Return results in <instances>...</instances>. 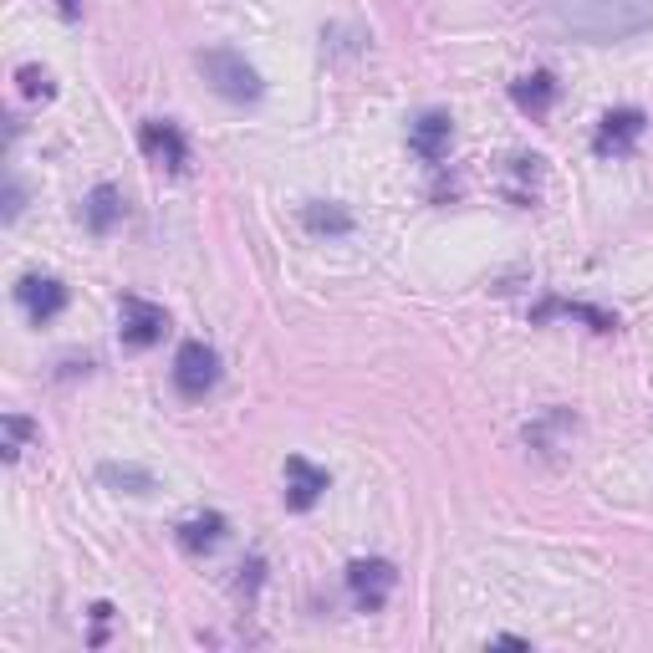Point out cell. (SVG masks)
I'll return each instance as SVG.
<instances>
[{
    "label": "cell",
    "instance_id": "cell-1",
    "mask_svg": "<svg viewBox=\"0 0 653 653\" xmlns=\"http://www.w3.org/2000/svg\"><path fill=\"white\" fill-rule=\"evenodd\" d=\"M199 72H205V82L220 98H230V103H255L261 98V72H255L251 61L240 57V51H230V46H209V51H199Z\"/></svg>",
    "mask_w": 653,
    "mask_h": 653
},
{
    "label": "cell",
    "instance_id": "cell-2",
    "mask_svg": "<svg viewBox=\"0 0 653 653\" xmlns=\"http://www.w3.org/2000/svg\"><path fill=\"white\" fill-rule=\"evenodd\" d=\"M215 378H220V357H215V347L209 342H184L174 357V388L184 393V399H205L209 388H215Z\"/></svg>",
    "mask_w": 653,
    "mask_h": 653
},
{
    "label": "cell",
    "instance_id": "cell-3",
    "mask_svg": "<svg viewBox=\"0 0 653 653\" xmlns=\"http://www.w3.org/2000/svg\"><path fill=\"white\" fill-rule=\"evenodd\" d=\"M118 332L128 347H153V342L169 332V317H163V307H153V301L144 297H123L118 301Z\"/></svg>",
    "mask_w": 653,
    "mask_h": 653
},
{
    "label": "cell",
    "instance_id": "cell-4",
    "mask_svg": "<svg viewBox=\"0 0 653 653\" xmlns=\"http://www.w3.org/2000/svg\"><path fill=\"white\" fill-rule=\"evenodd\" d=\"M138 149H144V159H149V163L169 169V174H179V169H184V159H190V144H184V134H179L174 123H163V118H149L144 128H138Z\"/></svg>",
    "mask_w": 653,
    "mask_h": 653
},
{
    "label": "cell",
    "instance_id": "cell-5",
    "mask_svg": "<svg viewBox=\"0 0 653 653\" xmlns=\"http://www.w3.org/2000/svg\"><path fill=\"white\" fill-rule=\"evenodd\" d=\"M393 582H399V572H393L383 557H357V562L347 566V587H353V597L368 612L383 608V597L393 593Z\"/></svg>",
    "mask_w": 653,
    "mask_h": 653
},
{
    "label": "cell",
    "instance_id": "cell-6",
    "mask_svg": "<svg viewBox=\"0 0 653 653\" xmlns=\"http://www.w3.org/2000/svg\"><path fill=\"white\" fill-rule=\"evenodd\" d=\"M15 301L26 307L31 322L42 326V322H51V317L67 307V286L51 282V276H21V282H15Z\"/></svg>",
    "mask_w": 653,
    "mask_h": 653
},
{
    "label": "cell",
    "instance_id": "cell-7",
    "mask_svg": "<svg viewBox=\"0 0 653 653\" xmlns=\"http://www.w3.org/2000/svg\"><path fill=\"white\" fill-rule=\"evenodd\" d=\"M449 144H455V123H449V113H424V118L409 128V149L419 153V159H429V163H439L449 153Z\"/></svg>",
    "mask_w": 653,
    "mask_h": 653
},
{
    "label": "cell",
    "instance_id": "cell-8",
    "mask_svg": "<svg viewBox=\"0 0 653 653\" xmlns=\"http://www.w3.org/2000/svg\"><path fill=\"white\" fill-rule=\"evenodd\" d=\"M322 490H326V470L307 465L301 455L286 460V505H291V511H312V505L322 501Z\"/></svg>",
    "mask_w": 653,
    "mask_h": 653
},
{
    "label": "cell",
    "instance_id": "cell-9",
    "mask_svg": "<svg viewBox=\"0 0 653 653\" xmlns=\"http://www.w3.org/2000/svg\"><path fill=\"white\" fill-rule=\"evenodd\" d=\"M643 113L639 107H618V113H608L603 118V128H597V153H623V149H633L639 144V134H643Z\"/></svg>",
    "mask_w": 653,
    "mask_h": 653
},
{
    "label": "cell",
    "instance_id": "cell-10",
    "mask_svg": "<svg viewBox=\"0 0 653 653\" xmlns=\"http://www.w3.org/2000/svg\"><path fill=\"white\" fill-rule=\"evenodd\" d=\"M82 220H88L92 236H107V230L123 220V194L113 190V184H98V190L88 194V205H82Z\"/></svg>",
    "mask_w": 653,
    "mask_h": 653
},
{
    "label": "cell",
    "instance_id": "cell-11",
    "mask_svg": "<svg viewBox=\"0 0 653 653\" xmlns=\"http://www.w3.org/2000/svg\"><path fill=\"white\" fill-rule=\"evenodd\" d=\"M511 98H516L520 113L541 118V113L557 103V82H551V72H531V77H520V82H511Z\"/></svg>",
    "mask_w": 653,
    "mask_h": 653
},
{
    "label": "cell",
    "instance_id": "cell-12",
    "mask_svg": "<svg viewBox=\"0 0 653 653\" xmlns=\"http://www.w3.org/2000/svg\"><path fill=\"white\" fill-rule=\"evenodd\" d=\"M220 536H225V516L220 511H205V516H190L184 526H179V547L199 557V551L220 547Z\"/></svg>",
    "mask_w": 653,
    "mask_h": 653
},
{
    "label": "cell",
    "instance_id": "cell-13",
    "mask_svg": "<svg viewBox=\"0 0 653 653\" xmlns=\"http://www.w3.org/2000/svg\"><path fill=\"white\" fill-rule=\"evenodd\" d=\"M301 220H307V230H317V236H347V230H353V215L337 205H307Z\"/></svg>",
    "mask_w": 653,
    "mask_h": 653
},
{
    "label": "cell",
    "instance_id": "cell-14",
    "mask_svg": "<svg viewBox=\"0 0 653 653\" xmlns=\"http://www.w3.org/2000/svg\"><path fill=\"white\" fill-rule=\"evenodd\" d=\"M98 476H103L107 485L128 490V495H149V490H153V476H149V470H138V465H103Z\"/></svg>",
    "mask_w": 653,
    "mask_h": 653
},
{
    "label": "cell",
    "instance_id": "cell-15",
    "mask_svg": "<svg viewBox=\"0 0 653 653\" xmlns=\"http://www.w3.org/2000/svg\"><path fill=\"white\" fill-rule=\"evenodd\" d=\"M31 434H36V429H31L26 414H5V445H0V449H5V460H21V449L31 445Z\"/></svg>",
    "mask_w": 653,
    "mask_h": 653
},
{
    "label": "cell",
    "instance_id": "cell-16",
    "mask_svg": "<svg viewBox=\"0 0 653 653\" xmlns=\"http://www.w3.org/2000/svg\"><path fill=\"white\" fill-rule=\"evenodd\" d=\"M15 82H21V92H26V98H51V77H46V67H21V72H15Z\"/></svg>",
    "mask_w": 653,
    "mask_h": 653
},
{
    "label": "cell",
    "instance_id": "cell-17",
    "mask_svg": "<svg viewBox=\"0 0 653 653\" xmlns=\"http://www.w3.org/2000/svg\"><path fill=\"white\" fill-rule=\"evenodd\" d=\"M21 199H26V194H21V184H11V190H5V220H15V215H21Z\"/></svg>",
    "mask_w": 653,
    "mask_h": 653
},
{
    "label": "cell",
    "instance_id": "cell-18",
    "mask_svg": "<svg viewBox=\"0 0 653 653\" xmlns=\"http://www.w3.org/2000/svg\"><path fill=\"white\" fill-rule=\"evenodd\" d=\"M245 577H240V593H255V582H261V562H251V566H240Z\"/></svg>",
    "mask_w": 653,
    "mask_h": 653
},
{
    "label": "cell",
    "instance_id": "cell-19",
    "mask_svg": "<svg viewBox=\"0 0 653 653\" xmlns=\"http://www.w3.org/2000/svg\"><path fill=\"white\" fill-rule=\"evenodd\" d=\"M51 5H57L61 15H77V5H82V0H51Z\"/></svg>",
    "mask_w": 653,
    "mask_h": 653
}]
</instances>
